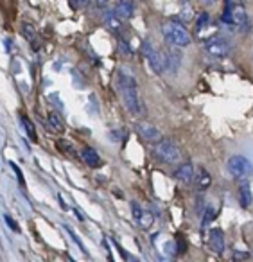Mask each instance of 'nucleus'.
Listing matches in <instances>:
<instances>
[{"instance_id": "obj_1", "label": "nucleus", "mask_w": 253, "mask_h": 262, "mask_svg": "<svg viewBox=\"0 0 253 262\" xmlns=\"http://www.w3.org/2000/svg\"><path fill=\"white\" fill-rule=\"evenodd\" d=\"M119 90L122 95V101L126 104V108L130 110L135 115H144V104H142V99L138 95V86L137 79H135L133 72L128 69L119 70Z\"/></svg>"}, {"instance_id": "obj_2", "label": "nucleus", "mask_w": 253, "mask_h": 262, "mask_svg": "<svg viewBox=\"0 0 253 262\" xmlns=\"http://www.w3.org/2000/svg\"><path fill=\"white\" fill-rule=\"evenodd\" d=\"M162 36L171 47H188L192 41L191 33L185 29V26L178 20H165L162 24Z\"/></svg>"}, {"instance_id": "obj_3", "label": "nucleus", "mask_w": 253, "mask_h": 262, "mask_svg": "<svg viewBox=\"0 0 253 262\" xmlns=\"http://www.w3.org/2000/svg\"><path fill=\"white\" fill-rule=\"evenodd\" d=\"M153 155L163 164H178L181 160V151L173 140L162 139L155 144L153 147Z\"/></svg>"}, {"instance_id": "obj_4", "label": "nucleus", "mask_w": 253, "mask_h": 262, "mask_svg": "<svg viewBox=\"0 0 253 262\" xmlns=\"http://www.w3.org/2000/svg\"><path fill=\"white\" fill-rule=\"evenodd\" d=\"M142 54L145 56L149 67H151V70L155 74H162L163 70L167 69L165 54H162V52H160L149 40H145L144 43H142Z\"/></svg>"}, {"instance_id": "obj_5", "label": "nucleus", "mask_w": 253, "mask_h": 262, "mask_svg": "<svg viewBox=\"0 0 253 262\" xmlns=\"http://www.w3.org/2000/svg\"><path fill=\"white\" fill-rule=\"evenodd\" d=\"M228 171L235 178H246L248 174L253 172V165L248 158L241 157V155H234V157L228 160Z\"/></svg>"}, {"instance_id": "obj_6", "label": "nucleus", "mask_w": 253, "mask_h": 262, "mask_svg": "<svg viewBox=\"0 0 253 262\" xmlns=\"http://www.w3.org/2000/svg\"><path fill=\"white\" fill-rule=\"evenodd\" d=\"M205 51L208 52L210 56H214V58H226V56L230 54L231 47L223 38H210L205 43Z\"/></svg>"}, {"instance_id": "obj_7", "label": "nucleus", "mask_w": 253, "mask_h": 262, "mask_svg": "<svg viewBox=\"0 0 253 262\" xmlns=\"http://www.w3.org/2000/svg\"><path fill=\"white\" fill-rule=\"evenodd\" d=\"M137 133L140 139H144L149 144H156L158 140H162V133L158 127H155L149 122H138L137 124Z\"/></svg>"}, {"instance_id": "obj_8", "label": "nucleus", "mask_w": 253, "mask_h": 262, "mask_svg": "<svg viewBox=\"0 0 253 262\" xmlns=\"http://www.w3.org/2000/svg\"><path fill=\"white\" fill-rule=\"evenodd\" d=\"M174 178L178 180L180 183H185V185H188V183L192 182V180L196 178V172H194V165L192 164H181L180 167L174 171Z\"/></svg>"}, {"instance_id": "obj_9", "label": "nucleus", "mask_w": 253, "mask_h": 262, "mask_svg": "<svg viewBox=\"0 0 253 262\" xmlns=\"http://www.w3.org/2000/svg\"><path fill=\"white\" fill-rule=\"evenodd\" d=\"M208 243H210V248H212V251H216V253L221 255L224 251V235H223V232H221L219 228L210 230Z\"/></svg>"}, {"instance_id": "obj_10", "label": "nucleus", "mask_w": 253, "mask_h": 262, "mask_svg": "<svg viewBox=\"0 0 253 262\" xmlns=\"http://www.w3.org/2000/svg\"><path fill=\"white\" fill-rule=\"evenodd\" d=\"M115 11L120 20L131 18L133 16V4H131V0H119L115 6Z\"/></svg>"}, {"instance_id": "obj_11", "label": "nucleus", "mask_w": 253, "mask_h": 262, "mask_svg": "<svg viewBox=\"0 0 253 262\" xmlns=\"http://www.w3.org/2000/svg\"><path fill=\"white\" fill-rule=\"evenodd\" d=\"M253 201V194L251 189H249V183L248 182H242L241 187H239V203L242 205L244 208H248Z\"/></svg>"}, {"instance_id": "obj_12", "label": "nucleus", "mask_w": 253, "mask_h": 262, "mask_svg": "<svg viewBox=\"0 0 253 262\" xmlns=\"http://www.w3.org/2000/svg\"><path fill=\"white\" fill-rule=\"evenodd\" d=\"M81 158H83L85 164L90 165V167H99V165L102 164L101 157L97 155V151L92 149V147H87V149H83V153H81Z\"/></svg>"}, {"instance_id": "obj_13", "label": "nucleus", "mask_w": 253, "mask_h": 262, "mask_svg": "<svg viewBox=\"0 0 253 262\" xmlns=\"http://www.w3.org/2000/svg\"><path fill=\"white\" fill-rule=\"evenodd\" d=\"M180 18L183 20V22H191V20L194 18V8H192L191 0H181Z\"/></svg>"}, {"instance_id": "obj_14", "label": "nucleus", "mask_w": 253, "mask_h": 262, "mask_svg": "<svg viewBox=\"0 0 253 262\" xmlns=\"http://www.w3.org/2000/svg\"><path fill=\"white\" fill-rule=\"evenodd\" d=\"M248 22V15H246V9H244V6H235L234 8V24L235 26H239V27H242L244 24Z\"/></svg>"}, {"instance_id": "obj_15", "label": "nucleus", "mask_w": 253, "mask_h": 262, "mask_svg": "<svg viewBox=\"0 0 253 262\" xmlns=\"http://www.w3.org/2000/svg\"><path fill=\"white\" fill-rule=\"evenodd\" d=\"M180 54H176V52H169V54H165V63H167V69L169 70H176L178 67H180Z\"/></svg>"}, {"instance_id": "obj_16", "label": "nucleus", "mask_w": 253, "mask_h": 262, "mask_svg": "<svg viewBox=\"0 0 253 262\" xmlns=\"http://www.w3.org/2000/svg\"><path fill=\"white\" fill-rule=\"evenodd\" d=\"M137 225L140 226V228H144V230H147L149 226L153 225V214L151 212H147V210H144L140 214V217L137 219Z\"/></svg>"}, {"instance_id": "obj_17", "label": "nucleus", "mask_w": 253, "mask_h": 262, "mask_svg": "<svg viewBox=\"0 0 253 262\" xmlns=\"http://www.w3.org/2000/svg\"><path fill=\"white\" fill-rule=\"evenodd\" d=\"M198 185H199V189H206V187L210 185V176H208V172L205 171V169H199L198 171Z\"/></svg>"}, {"instance_id": "obj_18", "label": "nucleus", "mask_w": 253, "mask_h": 262, "mask_svg": "<svg viewBox=\"0 0 253 262\" xmlns=\"http://www.w3.org/2000/svg\"><path fill=\"white\" fill-rule=\"evenodd\" d=\"M49 124L52 126V129L54 131H63V120H61V117L58 115V113H51L49 115Z\"/></svg>"}, {"instance_id": "obj_19", "label": "nucleus", "mask_w": 253, "mask_h": 262, "mask_svg": "<svg viewBox=\"0 0 253 262\" xmlns=\"http://www.w3.org/2000/svg\"><path fill=\"white\" fill-rule=\"evenodd\" d=\"M22 31H24V36L27 38V40L33 43V41H36V38H38V34H36V29H34L31 24H24L22 26Z\"/></svg>"}, {"instance_id": "obj_20", "label": "nucleus", "mask_w": 253, "mask_h": 262, "mask_svg": "<svg viewBox=\"0 0 253 262\" xmlns=\"http://www.w3.org/2000/svg\"><path fill=\"white\" fill-rule=\"evenodd\" d=\"M22 124H24V127H26V131H27V135L31 137L33 140H36V131H34V126L29 122V119H27L26 115H22Z\"/></svg>"}, {"instance_id": "obj_21", "label": "nucleus", "mask_w": 253, "mask_h": 262, "mask_svg": "<svg viewBox=\"0 0 253 262\" xmlns=\"http://www.w3.org/2000/svg\"><path fill=\"white\" fill-rule=\"evenodd\" d=\"M206 26H210V16L206 15V13H201L198 18V24H196V29L201 31V29H205Z\"/></svg>"}, {"instance_id": "obj_22", "label": "nucleus", "mask_w": 253, "mask_h": 262, "mask_svg": "<svg viewBox=\"0 0 253 262\" xmlns=\"http://www.w3.org/2000/svg\"><path fill=\"white\" fill-rule=\"evenodd\" d=\"M216 215V210H214L212 207H206L205 214H203V226H206L210 221H212V217Z\"/></svg>"}, {"instance_id": "obj_23", "label": "nucleus", "mask_w": 253, "mask_h": 262, "mask_svg": "<svg viewBox=\"0 0 253 262\" xmlns=\"http://www.w3.org/2000/svg\"><path fill=\"white\" fill-rule=\"evenodd\" d=\"M131 212H133V219H135V221H137V219L140 217L142 212H144V208H142L138 203H131Z\"/></svg>"}, {"instance_id": "obj_24", "label": "nucleus", "mask_w": 253, "mask_h": 262, "mask_svg": "<svg viewBox=\"0 0 253 262\" xmlns=\"http://www.w3.org/2000/svg\"><path fill=\"white\" fill-rule=\"evenodd\" d=\"M4 219H6V223H8V225H9V226H11V228H13V230H16V232H18V230H20V226H18V225H16V223H15V221H13V219H11V217H9V215H6V217H4Z\"/></svg>"}, {"instance_id": "obj_25", "label": "nucleus", "mask_w": 253, "mask_h": 262, "mask_svg": "<svg viewBox=\"0 0 253 262\" xmlns=\"http://www.w3.org/2000/svg\"><path fill=\"white\" fill-rule=\"evenodd\" d=\"M120 49H122V52H126V54H131V51L128 49V43H124V41H120Z\"/></svg>"}, {"instance_id": "obj_26", "label": "nucleus", "mask_w": 253, "mask_h": 262, "mask_svg": "<svg viewBox=\"0 0 253 262\" xmlns=\"http://www.w3.org/2000/svg\"><path fill=\"white\" fill-rule=\"evenodd\" d=\"M203 4H206V6H214V4H217V0H201Z\"/></svg>"}, {"instance_id": "obj_27", "label": "nucleus", "mask_w": 253, "mask_h": 262, "mask_svg": "<svg viewBox=\"0 0 253 262\" xmlns=\"http://www.w3.org/2000/svg\"><path fill=\"white\" fill-rule=\"evenodd\" d=\"M97 2H99V4H104V2H106V0H97Z\"/></svg>"}]
</instances>
